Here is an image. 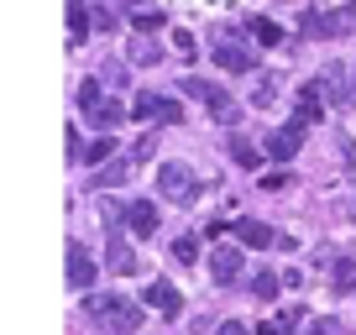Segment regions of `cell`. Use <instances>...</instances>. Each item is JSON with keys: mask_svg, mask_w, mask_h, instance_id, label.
<instances>
[{"mask_svg": "<svg viewBox=\"0 0 356 335\" xmlns=\"http://www.w3.org/2000/svg\"><path fill=\"white\" fill-rule=\"evenodd\" d=\"M89 121H95V126H121V121H126V105H95V111H89Z\"/></svg>", "mask_w": 356, "mask_h": 335, "instance_id": "cell-18", "label": "cell"}, {"mask_svg": "<svg viewBox=\"0 0 356 335\" xmlns=\"http://www.w3.org/2000/svg\"><path fill=\"white\" fill-rule=\"evenodd\" d=\"M273 95H278V90H273V79H257V90H252V105H273Z\"/></svg>", "mask_w": 356, "mask_h": 335, "instance_id": "cell-27", "label": "cell"}, {"mask_svg": "<svg viewBox=\"0 0 356 335\" xmlns=\"http://www.w3.org/2000/svg\"><path fill=\"white\" fill-rule=\"evenodd\" d=\"M126 225H131L136 236H152L157 231V204L152 199H131L126 204Z\"/></svg>", "mask_w": 356, "mask_h": 335, "instance_id": "cell-11", "label": "cell"}, {"mask_svg": "<svg viewBox=\"0 0 356 335\" xmlns=\"http://www.w3.org/2000/svg\"><path fill=\"white\" fill-rule=\"evenodd\" d=\"M330 283H335V293H351V288H356V257H346V262H335V272H330Z\"/></svg>", "mask_w": 356, "mask_h": 335, "instance_id": "cell-17", "label": "cell"}, {"mask_svg": "<svg viewBox=\"0 0 356 335\" xmlns=\"http://www.w3.org/2000/svg\"><path fill=\"white\" fill-rule=\"evenodd\" d=\"M157 189H163L173 204H194V199H200V179H194L184 163H168L163 173H157Z\"/></svg>", "mask_w": 356, "mask_h": 335, "instance_id": "cell-2", "label": "cell"}, {"mask_svg": "<svg viewBox=\"0 0 356 335\" xmlns=\"http://www.w3.org/2000/svg\"><path fill=\"white\" fill-rule=\"evenodd\" d=\"M131 115H136V121H152V126H178V121H184V105L163 100V95H136Z\"/></svg>", "mask_w": 356, "mask_h": 335, "instance_id": "cell-3", "label": "cell"}, {"mask_svg": "<svg viewBox=\"0 0 356 335\" xmlns=\"http://www.w3.org/2000/svg\"><path fill=\"white\" fill-rule=\"evenodd\" d=\"M314 335H346L341 320H314Z\"/></svg>", "mask_w": 356, "mask_h": 335, "instance_id": "cell-29", "label": "cell"}, {"mask_svg": "<svg viewBox=\"0 0 356 335\" xmlns=\"http://www.w3.org/2000/svg\"><path fill=\"white\" fill-rule=\"evenodd\" d=\"M147 304H152V309H163V314H178V288L173 283H152V288H147Z\"/></svg>", "mask_w": 356, "mask_h": 335, "instance_id": "cell-16", "label": "cell"}, {"mask_svg": "<svg viewBox=\"0 0 356 335\" xmlns=\"http://www.w3.org/2000/svg\"><path fill=\"white\" fill-rule=\"evenodd\" d=\"M89 22H95V16H89L84 0H68V42H74V47L89 37Z\"/></svg>", "mask_w": 356, "mask_h": 335, "instance_id": "cell-13", "label": "cell"}, {"mask_svg": "<svg viewBox=\"0 0 356 335\" xmlns=\"http://www.w3.org/2000/svg\"><path fill=\"white\" fill-rule=\"evenodd\" d=\"M173 47H178V58H194V37L189 32H173Z\"/></svg>", "mask_w": 356, "mask_h": 335, "instance_id": "cell-28", "label": "cell"}, {"mask_svg": "<svg viewBox=\"0 0 356 335\" xmlns=\"http://www.w3.org/2000/svg\"><path fill=\"white\" fill-rule=\"evenodd\" d=\"M210 278H215V283H236V278H241V252H236V246H215Z\"/></svg>", "mask_w": 356, "mask_h": 335, "instance_id": "cell-9", "label": "cell"}, {"mask_svg": "<svg viewBox=\"0 0 356 335\" xmlns=\"http://www.w3.org/2000/svg\"><path fill=\"white\" fill-rule=\"evenodd\" d=\"M246 32H252L257 47H278V42H283V26H273L267 16H252V22H246Z\"/></svg>", "mask_w": 356, "mask_h": 335, "instance_id": "cell-14", "label": "cell"}, {"mask_svg": "<svg viewBox=\"0 0 356 335\" xmlns=\"http://www.w3.org/2000/svg\"><path fill=\"white\" fill-rule=\"evenodd\" d=\"M126 58H131V63H157V58H163V47H152V42H131V47H126Z\"/></svg>", "mask_w": 356, "mask_h": 335, "instance_id": "cell-22", "label": "cell"}, {"mask_svg": "<svg viewBox=\"0 0 356 335\" xmlns=\"http://www.w3.org/2000/svg\"><path fill=\"white\" fill-rule=\"evenodd\" d=\"M111 152H115V142H111V136H100V142H89L84 163H111Z\"/></svg>", "mask_w": 356, "mask_h": 335, "instance_id": "cell-24", "label": "cell"}, {"mask_svg": "<svg viewBox=\"0 0 356 335\" xmlns=\"http://www.w3.org/2000/svg\"><path fill=\"white\" fill-rule=\"evenodd\" d=\"M79 105H84V115L95 111V105H105V95H100V84H95V79H84V84H79Z\"/></svg>", "mask_w": 356, "mask_h": 335, "instance_id": "cell-21", "label": "cell"}, {"mask_svg": "<svg viewBox=\"0 0 356 335\" xmlns=\"http://www.w3.org/2000/svg\"><path fill=\"white\" fill-rule=\"evenodd\" d=\"M131 157H111V168H100V173H89V183H95V189H115V183H126L131 179Z\"/></svg>", "mask_w": 356, "mask_h": 335, "instance_id": "cell-12", "label": "cell"}, {"mask_svg": "<svg viewBox=\"0 0 356 335\" xmlns=\"http://www.w3.org/2000/svg\"><path fill=\"white\" fill-rule=\"evenodd\" d=\"M299 142H304V126H283V131L267 136V157H273V163H289V157L299 152Z\"/></svg>", "mask_w": 356, "mask_h": 335, "instance_id": "cell-8", "label": "cell"}, {"mask_svg": "<svg viewBox=\"0 0 356 335\" xmlns=\"http://www.w3.org/2000/svg\"><path fill=\"white\" fill-rule=\"evenodd\" d=\"M231 157H236L241 168H257V147L246 142V136H231Z\"/></svg>", "mask_w": 356, "mask_h": 335, "instance_id": "cell-20", "label": "cell"}, {"mask_svg": "<svg viewBox=\"0 0 356 335\" xmlns=\"http://www.w3.org/2000/svg\"><path fill=\"white\" fill-rule=\"evenodd\" d=\"M325 115V90L320 84H304L299 100H293V126H314Z\"/></svg>", "mask_w": 356, "mask_h": 335, "instance_id": "cell-7", "label": "cell"}, {"mask_svg": "<svg viewBox=\"0 0 356 335\" xmlns=\"http://www.w3.org/2000/svg\"><path fill=\"white\" fill-rule=\"evenodd\" d=\"M68 288L74 293H95V257L84 252V241H68Z\"/></svg>", "mask_w": 356, "mask_h": 335, "instance_id": "cell-4", "label": "cell"}, {"mask_svg": "<svg viewBox=\"0 0 356 335\" xmlns=\"http://www.w3.org/2000/svg\"><path fill=\"white\" fill-rule=\"evenodd\" d=\"M236 241L241 246H273V231L262 220H236Z\"/></svg>", "mask_w": 356, "mask_h": 335, "instance_id": "cell-15", "label": "cell"}, {"mask_svg": "<svg viewBox=\"0 0 356 335\" xmlns=\"http://www.w3.org/2000/svg\"><path fill=\"white\" fill-rule=\"evenodd\" d=\"M173 257L178 262H200V241H194V236H178V241H173Z\"/></svg>", "mask_w": 356, "mask_h": 335, "instance_id": "cell-23", "label": "cell"}, {"mask_svg": "<svg viewBox=\"0 0 356 335\" xmlns=\"http://www.w3.org/2000/svg\"><path fill=\"white\" fill-rule=\"evenodd\" d=\"M163 22H168L163 11H136V16H131V26H136V32H157Z\"/></svg>", "mask_w": 356, "mask_h": 335, "instance_id": "cell-25", "label": "cell"}, {"mask_svg": "<svg viewBox=\"0 0 356 335\" xmlns=\"http://www.w3.org/2000/svg\"><path fill=\"white\" fill-rule=\"evenodd\" d=\"M215 63L225 68V74H246L252 68V47H241V42H231V37H215Z\"/></svg>", "mask_w": 356, "mask_h": 335, "instance_id": "cell-6", "label": "cell"}, {"mask_svg": "<svg viewBox=\"0 0 356 335\" xmlns=\"http://www.w3.org/2000/svg\"><path fill=\"white\" fill-rule=\"evenodd\" d=\"M84 309L95 320V335H142V309L115 293H84Z\"/></svg>", "mask_w": 356, "mask_h": 335, "instance_id": "cell-1", "label": "cell"}, {"mask_svg": "<svg viewBox=\"0 0 356 335\" xmlns=\"http://www.w3.org/2000/svg\"><path fill=\"white\" fill-rule=\"evenodd\" d=\"M220 335H246V330H241V325L231 320V325H220Z\"/></svg>", "mask_w": 356, "mask_h": 335, "instance_id": "cell-30", "label": "cell"}, {"mask_svg": "<svg viewBox=\"0 0 356 335\" xmlns=\"http://www.w3.org/2000/svg\"><path fill=\"white\" fill-rule=\"evenodd\" d=\"M105 252H111V257H105V268H111V272H121V278H126V272H136V252L126 246L121 231H111V246H105Z\"/></svg>", "mask_w": 356, "mask_h": 335, "instance_id": "cell-10", "label": "cell"}, {"mask_svg": "<svg viewBox=\"0 0 356 335\" xmlns=\"http://www.w3.org/2000/svg\"><path fill=\"white\" fill-rule=\"evenodd\" d=\"M278 272H257V278H252V293H257V299H278Z\"/></svg>", "mask_w": 356, "mask_h": 335, "instance_id": "cell-19", "label": "cell"}, {"mask_svg": "<svg viewBox=\"0 0 356 335\" xmlns=\"http://www.w3.org/2000/svg\"><path fill=\"white\" fill-rule=\"evenodd\" d=\"M184 90L200 105H210V115H225V121H231V95H225L220 84H210V79H184Z\"/></svg>", "mask_w": 356, "mask_h": 335, "instance_id": "cell-5", "label": "cell"}, {"mask_svg": "<svg viewBox=\"0 0 356 335\" xmlns=\"http://www.w3.org/2000/svg\"><path fill=\"white\" fill-rule=\"evenodd\" d=\"M152 152H157V131H147V136H136V147H131V163H147Z\"/></svg>", "mask_w": 356, "mask_h": 335, "instance_id": "cell-26", "label": "cell"}]
</instances>
